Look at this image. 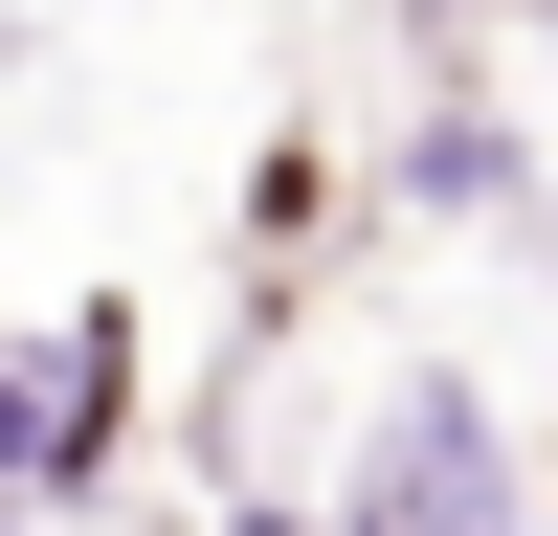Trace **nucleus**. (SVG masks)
<instances>
[{
  "instance_id": "nucleus-1",
  "label": "nucleus",
  "mask_w": 558,
  "mask_h": 536,
  "mask_svg": "<svg viewBox=\"0 0 558 536\" xmlns=\"http://www.w3.org/2000/svg\"><path fill=\"white\" fill-rule=\"evenodd\" d=\"M357 536H514V447H492L447 380H402L380 447H357Z\"/></svg>"
},
{
  "instance_id": "nucleus-2",
  "label": "nucleus",
  "mask_w": 558,
  "mask_h": 536,
  "mask_svg": "<svg viewBox=\"0 0 558 536\" xmlns=\"http://www.w3.org/2000/svg\"><path fill=\"white\" fill-rule=\"evenodd\" d=\"M246 536H291V514H246Z\"/></svg>"
}]
</instances>
